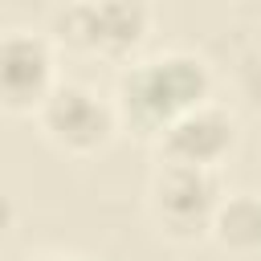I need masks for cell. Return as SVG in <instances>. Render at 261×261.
Wrapping results in <instances>:
<instances>
[{
  "mask_svg": "<svg viewBox=\"0 0 261 261\" xmlns=\"http://www.w3.org/2000/svg\"><path fill=\"white\" fill-rule=\"evenodd\" d=\"M212 77L208 65L192 53H163L135 61L118 77V118H126L143 135H163L179 114L208 102Z\"/></svg>",
  "mask_w": 261,
  "mask_h": 261,
  "instance_id": "obj_1",
  "label": "cell"
},
{
  "mask_svg": "<svg viewBox=\"0 0 261 261\" xmlns=\"http://www.w3.org/2000/svg\"><path fill=\"white\" fill-rule=\"evenodd\" d=\"M151 29L147 0H73L53 16V41L90 57H126Z\"/></svg>",
  "mask_w": 261,
  "mask_h": 261,
  "instance_id": "obj_2",
  "label": "cell"
},
{
  "mask_svg": "<svg viewBox=\"0 0 261 261\" xmlns=\"http://www.w3.org/2000/svg\"><path fill=\"white\" fill-rule=\"evenodd\" d=\"M220 204H224V192H220V179L212 167L163 159V167L151 179V216L175 241H196V237L212 232Z\"/></svg>",
  "mask_w": 261,
  "mask_h": 261,
  "instance_id": "obj_3",
  "label": "cell"
},
{
  "mask_svg": "<svg viewBox=\"0 0 261 261\" xmlns=\"http://www.w3.org/2000/svg\"><path fill=\"white\" fill-rule=\"evenodd\" d=\"M37 118H41V130L61 151L90 155L110 143L114 122H118V106H110L106 98H98L94 90H86L77 82H57L53 94L41 102Z\"/></svg>",
  "mask_w": 261,
  "mask_h": 261,
  "instance_id": "obj_4",
  "label": "cell"
},
{
  "mask_svg": "<svg viewBox=\"0 0 261 261\" xmlns=\"http://www.w3.org/2000/svg\"><path fill=\"white\" fill-rule=\"evenodd\" d=\"M53 49L45 37L12 29L0 45V94L8 110H41L53 94Z\"/></svg>",
  "mask_w": 261,
  "mask_h": 261,
  "instance_id": "obj_5",
  "label": "cell"
},
{
  "mask_svg": "<svg viewBox=\"0 0 261 261\" xmlns=\"http://www.w3.org/2000/svg\"><path fill=\"white\" fill-rule=\"evenodd\" d=\"M237 143V122L228 110L200 102L188 114H179L159 135V151L167 163H192V167H216Z\"/></svg>",
  "mask_w": 261,
  "mask_h": 261,
  "instance_id": "obj_6",
  "label": "cell"
},
{
  "mask_svg": "<svg viewBox=\"0 0 261 261\" xmlns=\"http://www.w3.org/2000/svg\"><path fill=\"white\" fill-rule=\"evenodd\" d=\"M212 237L232 253H257L261 249V196H253V192L224 196V204L212 220Z\"/></svg>",
  "mask_w": 261,
  "mask_h": 261,
  "instance_id": "obj_7",
  "label": "cell"
},
{
  "mask_svg": "<svg viewBox=\"0 0 261 261\" xmlns=\"http://www.w3.org/2000/svg\"><path fill=\"white\" fill-rule=\"evenodd\" d=\"M33 261H77V257H61V253H41V257H33Z\"/></svg>",
  "mask_w": 261,
  "mask_h": 261,
  "instance_id": "obj_8",
  "label": "cell"
}]
</instances>
